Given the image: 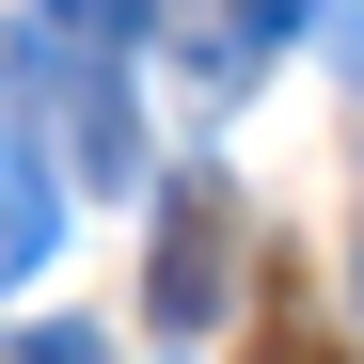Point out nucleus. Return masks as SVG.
<instances>
[{
    "label": "nucleus",
    "instance_id": "1",
    "mask_svg": "<svg viewBox=\"0 0 364 364\" xmlns=\"http://www.w3.org/2000/svg\"><path fill=\"white\" fill-rule=\"evenodd\" d=\"M237 364H364V348H348V317L317 301V269L269 254V269H254V348H237Z\"/></svg>",
    "mask_w": 364,
    "mask_h": 364
}]
</instances>
